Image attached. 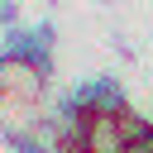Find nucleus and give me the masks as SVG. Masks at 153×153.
<instances>
[{"mask_svg": "<svg viewBox=\"0 0 153 153\" xmlns=\"http://www.w3.org/2000/svg\"><path fill=\"white\" fill-rule=\"evenodd\" d=\"M86 153H124V134H120V115H86Z\"/></svg>", "mask_w": 153, "mask_h": 153, "instance_id": "obj_2", "label": "nucleus"}, {"mask_svg": "<svg viewBox=\"0 0 153 153\" xmlns=\"http://www.w3.org/2000/svg\"><path fill=\"white\" fill-rule=\"evenodd\" d=\"M81 153H86V148H81Z\"/></svg>", "mask_w": 153, "mask_h": 153, "instance_id": "obj_4", "label": "nucleus"}, {"mask_svg": "<svg viewBox=\"0 0 153 153\" xmlns=\"http://www.w3.org/2000/svg\"><path fill=\"white\" fill-rule=\"evenodd\" d=\"M124 153H153V120H148L139 134H129V139H124Z\"/></svg>", "mask_w": 153, "mask_h": 153, "instance_id": "obj_3", "label": "nucleus"}, {"mask_svg": "<svg viewBox=\"0 0 153 153\" xmlns=\"http://www.w3.org/2000/svg\"><path fill=\"white\" fill-rule=\"evenodd\" d=\"M67 100H72L81 115H120V110L129 105V96H124V86H120L115 76H91V81H81Z\"/></svg>", "mask_w": 153, "mask_h": 153, "instance_id": "obj_1", "label": "nucleus"}]
</instances>
